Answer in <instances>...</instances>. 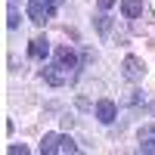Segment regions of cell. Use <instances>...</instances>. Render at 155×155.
I'll list each match as a JSON object with an SVG mask.
<instances>
[{"label": "cell", "mask_w": 155, "mask_h": 155, "mask_svg": "<svg viewBox=\"0 0 155 155\" xmlns=\"http://www.w3.org/2000/svg\"><path fill=\"white\" fill-rule=\"evenodd\" d=\"M56 152H62V155H74L78 152V143L71 137H59V146H56Z\"/></svg>", "instance_id": "cell-9"}, {"label": "cell", "mask_w": 155, "mask_h": 155, "mask_svg": "<svg viewBox=\"0 0 155 155\" xmlns=\"http://www.w3.org/2000/svg\"><path fill=\"white\" fill-rule=\"evenodd\" d=\"M121 12L124 19H137L143 12V0H121Z\"/></svg>", "instance_id": "cell-6"}, {"label": "cell", "mask_w": 155, "mask_h": 155, "mask_svg": "<svg viewBox=\"0 0 155 155\" xmlns=\"http://www.w3.org/2000/svg\"><path fill=\"white\" fill-rule=\"evenodd\" d=\"M44 81L50 84V87H62V84H68V78L74 74V68H68V65H62V62L56 59V62H50V65H44Z\"/></svg>", "instance_id": "cell-1"}, {"label": "cell", "mask_w": 155, "mask_h": 155, "mask_svg": "<svg viewBox=\"0 0 155 155\" xmlns=\"http://www.w3.org/2000/svg\"><path fill=\"white\" fill-rule=\"evenodd\" d=\"M56 59L62 62V65H68V68H78V56L71 53L68 47H56Z\"/></svg>", "instance_id": "cell-7"}, {"label": "cell", "mask_w": 155, "mask_h": 155, "mask_svg": "<svg viewBox=\"0 0 155 155\" xmlns=\"http://www.w3.org/2000/svg\"><path fill=\"white\" fill-rule=\"evenodd\" d=\"M140 152H149V155H155V137H152V140H140Z\"/></svg>", "instance_id": "cell-11"}, {"label": "cell", "mask_w": 155, "mask_h": 155, "mask_svg": "<svg viewBox=\"0 0 155 155\" xmlns=\"http://www.w3.org/2000/svg\"><path fill=\"white\" fill-rule=\"evenodd\" d=\"M56 146H59V134H47L44 143H41V152H44V155H53Z\"/></svg>", "instance_id": "cell-8"}, {"label": "cell", "mask_w": 155, "mask_h": 155, "mask_svg": "<svg viewBox=\"0 0 155 155\" xmlns=\"http://www.w3.org/2000/svg\"><path fill=\"white\" fill-rule=\"evenodd\" d=\"M115 115H118V106H115L112 99H99V102H96V118H99L102 124H112Z\"/></svg>", "instance_id": "cell-4"}, {"label": "cell", "mask_w": 155, "mask_h": 155, "mask_svg": "<svg viewBox=\"0 0 155 155\" xmlns=\"http://www.w3.org/2000/svg\"><path fill=\"white\" fill-rule=\"evenodd\" d=\"M47 3H50V9H53V12H56V9L62 6V0H47Z\"/></svg>", "instance_id": "cell-16"}, {"label": "cell", "mask_w": 155, "mask_h": 155, "mask_svg": "<svg viewBox=\"0 0 155 155\" xmlns=\"http://www.w3.org/2000/svg\"><path fill=\"white\" fill-rule=\"evenodd\" d=\"M6 152H9V155H28V146H22V143H19V146H9Z\"/></svg>", "instance_id": "cell-14"}, {"label": "cell", "mask_w": 155, "mask_h": 155, "mask_svg": "<svg viewBox=\"0 0 155 155\" xmlns=\"http://www.w3.org/2000/svg\"><path fill=\"white\" fill-rule=\"evenodd\" d=\"M121 74L127 78V81H143V74H146V65H143V62H140L137 56H127L124 59V65H121Z\"/></svg>", "instance_id": "cell-3"}, {"label": "cell", "mask_w": 155, "mask_h": 155, "mask_svg": "<svg viewBox=\"0 0 155 155\" xmlns=\"http://www.w3.org/2000/svg\"><path fill=\"white\" fill-rule=\"evenodd\" d=\"M96 31H99L102 37H109V31H112V16L99 12V16H96Z\"/></svg>", "instance_id": "cell-10"}, {"label": "cell", "mask_w": 155, "mask_h": 155, "mask_svg": "<svg viewBox=\"0 0 155 155\" xmlns=\"http://www.w3.org/2000/svg\"><path fill=\"white\" fill-rule=\"evenodd\" d=\"M155 137V124H146V127H140V140H152Z\"/></svg>", "instance_id": "cell-12"}, {"label": "cell", "mask_w": 155, "mask_h": 155, "mask_svg": "<svg viewBox=\"0 0 155 155\" xmlns=\"http://www.w3.org/2000/svg\"><path fill=\"white\" fill-rule=\"evenodd\" d=\"M99 3V9H109V6H115V0H96Z\"/></svg>", "instance_id": "cell-15"}, {"label": "cell", "mask_w": 155, "mask_h": 155, "mask_svg": "<svg viewBox=\"0 0 155 155\" xmlns=\"http://www.w3.org/2000/svg\"><path fill=\"white\" fill-rule=\"evenodd\" d=\"M6 25H9V28H19V12H16V9L6 12Z\"/></svg>", "instance_id": "cell-13"}, {"label": "cell", "mask_w": 155, "mask_h": 155, "mask_svg": "<svg viewBox=\"0 0 155 155\" xmlns=\"http://www.w3.org/2000/svg\"><path fill=\"white\" fill-rule=\"evenodd\" d=\"M50 53V41H47V37H34V41L28 44V56L31 59H44Z\"/></svg>", "instance_id": "cell-5"}, {"label": "cell", "mask_w": 155, "mask_h": 155, "mask_svg": "<svg viewBox=\"0 0 155 155\" xmlns=\"http://www.w3.org/2000/svg\"><path fill=\"white\" fill-rule=\"evenodd\" d=\"M50 16H53V9H50L47 0H28V19L34 25H47Z\"/></svg>", "instance_id": "cell-2"}]
</instances>
